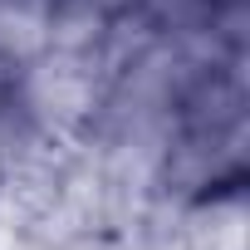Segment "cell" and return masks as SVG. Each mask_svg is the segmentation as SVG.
Returning a JSON list of instances; mask_svg holds the SVG:
<instances>
[{
  "mask_svg": "<svg viewBox=\"0 0 250 250\" xmlns=\"http://www.w3.org/2000/svg\"><path fill=\"white\" fill-rule=\"evenodd\" d=\"M103 88H108V69H103L98 49L49 44L35 59H25L20 69H10V103H15V113L44 143H59V147L83 143V133L98 118Z\"/></svg>",
  "mask_w": 250,
  "mask_h": 250,
  "instance_id": "cell-1",
  "label": "cell"
},
{
  "mask_svg": "<svg viewBox=\"0 0 250 250\" xmlns=\"http://www.w3.org/2000/svg\"><path fill=\"white\" fill-rule=\"evenodd\" d=\"M49 44H54V5L49 0H0V69L5 74Z\"/></svg>",
  "mask_w": 250,
  "mask_h": 250,
  "instance_id": "cell-2",
  "label": "cell"
},
{
  "mask_svg": "<svg viewBox=\"0 0 250 250\" xmlns=\"http://www.w3.org/2000/svg\"><path fill=\"white\" fill-rule=\"evenodd\" d=\"M49 5H54V0H49Z\"/></svg>",
  "mask_w": 250,
  "mask_h": 250,
  "instance_id": "cell-3",
  "label": "cell"
}]
</instances>
